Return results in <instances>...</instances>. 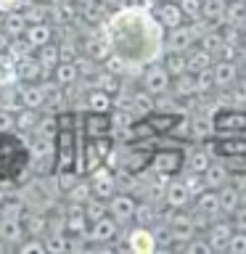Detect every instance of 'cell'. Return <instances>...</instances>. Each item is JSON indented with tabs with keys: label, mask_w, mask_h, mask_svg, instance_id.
<instances>
[{
	"label": "cell",
	"mask_w": 246,
	"mask_h": 254,
	"mask_svg": "<svg viewBox=\"0 0 246 254\" xmlns=\"http://www.w3.org/2000/svg\"><path fill=\"white\" fill-rule=\"evenodd\" d=\"M106 37L111 53L122 59L124 66H146L162 51L164 29L151 13L140 8H124L109 19Z\"/></svg>",
	"instance_id": "cell-1"
},
{
	"label": "cell",
	"mask_w": 246,
	"mask_h": 254,
	"mask_svg": "<svg viewBox=\"0 0 246 254\" xmlns=\"http://www.w3.org/2000/svg\"><path fill=\"white\" fill-rule=\"evenodd\" d=\"M29 170V146L16 135L0 132V183L19 180Z\"/></svg>",
	"instance_id": "cell-2"
},
{
	"label": "cell",
	"mask_w": 246,
	"mask_h": 254,
	"mask_svg": "<svg viewBox=\"0 0 246 254\" xmlns=\"http://www.w3.org/2000/svg\"><path fill=\"white\" fill-rule=\"evenodd\" d=\"M209 122L217 138H246V109L222 106L212 114Z\"/></svg>",
	"instance_id": "cell-3"
},
{
	"label": "cell",
	"mask_w": 246,
	"mask_h": 254,
	"mask_svg": "<svg viewBox=\"0 0 246 254\" xmlns=\"http://www.w3.org/2000/svg\"><path fill=\"white\" fill-rule=\"evenodd\" d=\"M185 164V151L180 148H159L148 159V170H154L159 178H178Z\"/></svg>",
	"instance_id": "cell-4"
},
{
	"label": "cell",
	"mask_w": 246,
	"mask_h": 254,
	"mask_svg": "<svg viewBox=\"0 0 246 254\" xmlns=\"http://www.w3.org/2000/svg\"><path fill=\"white\" fill-rule=\"evenodd\" d=\"M114 151V138L106 135V138H87L85 148H82V162H79L77 172H93L95 167L106 164V159Z\"/></svg>",
	"instance_id": "cell-5"
},
{
	"label": "cell",
	"mask_w": 246,
	"mask_h": 254,
	"mask_svg": "<svg viewBox=\"0 0 246 254\" xmlns=\"http://www.w3.org/2000/svg\"><path fill=\"white\" fill-rule=\"evenodd\" d=\"M140 85H143V90H146L148 95L159 98V95H167V93H170L172 77H170V71H167L162 64H154V61H151L148 66L143 69V74H140Z\"/></svg>",
	"instance_id": "cell-6"
},
{
	"label": "cell",
	"mask_w": 246,
	"mask_h": 254,
	"mask_svg": "<svg viewBox=\"0 0 246 254\" xmlns=\"http://www.w3.org/2000/svg\"><path fill=\"white\" fill-rule=\"evenodd\" d=\"M106 209H109L111 217H114L117 225L122 228V225H130L135 220L138 201H135V196H130V193H114V196L106 198Z\"/></svg>",
	"instance_id": "cell-7"
},
{
	"label": "cell",
	"mask_w": 246,
	"mask_h": 254,
	"mask_svg": "<svg viewBox=\"0 0 246 254\" xmlns=\"http://www.w3.org/2000/svg\"><path fill=\"white\" fill-rule=\"evenodd\" d=\"M198 43V35H196V29H193V24H180V27H175V29H167V35L162 40V48L164 51H175V53H185L190 45H196Z\"/></svg>",
	"instance_id": "cell-8"
},
{
	"label": "cell",
	"mask_w": 246,
	"mask_h": 254,
	"mask_svg": "<svg viewBox=\"0 0 246 254\" xmlns=\"http://www.w3.org/2000/svg\"><path fill=\"white\" fill-rule=\"evenodd\" d=\"M151 16H154L156 24H159L164 32L180 27V24H185V13L180 11L178 0H159V3L151 8Z\"/></svg>",
	"instance_id": "cell-9"
},
{
	"label": "cell",
	"mask_w": 246,
	"mask_h": 254,
	"mask_svg": "<svg viewBox=\"0 0 246 254\" xmlns=\"http://www.w3.org/2000/svg\"><path fill=\"white\" fill-rule=\"evenodd\" d=\"M212 82L214 90H228L230 85L241 77V69H238V61L233 59H214L212 61Z\"/></svg>",
	"instance_id": "cell-10"
},
{
	"label": "cell",
	"mask_w": 246,
	"mask_h": 254,
	"mask_svg": "<svg viewBox=\"0 0 246 254\" xmlns=\"http://www.w3.org/2000/svg\"><path fill=\"white\" fill-rule=\"evenodd\" d=\"M90 175V190H93V196H98V198H109V196H114L119 186H117V175L109 170L106 164H101V167H95L93 172H87Z\"/></svg>",
	"instance_id": "cell-11"
},
{
	"label": "cell",
	"mask_w": 246,
	"mask_h": 254,
	"mask_svg": "<svg viewBox=\"0 0 246 254\" xmlns=\"http://www.w3.org/2000/svg\"><path fill=\"white\" fill-rule=\"evenodd\" d=\"M204 230H206L204 238L209 241L212 252H225V246H228V241H230V236H233L236 228L230 225L228 217H217V220H212Z\"/></svg>",
	"instance_id": "cell-12"
},
{
	"label": "cell",
	"mask_w": 246,
	"mask_h": 254,
	"mask_svg": "<svg viewBox=\"0 0 246 254\" xmlns=\"http://www.w3.org/2000/svg\"><path fill=\"white\" fill-rule=\"evenodd\" d=\"M117 233H119V225L114 222V217H111L109 212L87 225V241H93V244H109L117 238Z\"/></svg>",
	"instance_id": "cell-13"
},
{
	"label": "cell",
	"mask_w": 246,
	"mask_h": 254,
	"mask_svg": "<svg viewBox=\"0 0 246 254\" xmlns=\"http://www.w3.org/2000/svg\"><path fill=\"white\" fill-rule=\"evenodd\" d=\"M85 132H87V138H106V135H114L111 111H87L85 114Z\"/></svg>",
	"instance_id": "cell-14"
},
{
	"label": "cell",
	"mask_w": 246,
	"mask_h": 254,
	"mask_svg": "<svg viewBox=\"0 0 246 254\" xmlns=\"http://www.w3.org/2000/svg\"><path fill=\"white\" fill-rule=\"evenodd\" d=\"M190 201H193V193H190V188H188L185 180L167 183V188H164V204L170 206V209H185V206H190Z\"/></svg>",
	"instance_id": "cell-15"
},
{
	"label": "cell",
	"mask_w": 246,
	"mask_h": 254,
	"mask_svg": "<svg viewBox=\"0 0 246 254\" xmlns=\"http://www.w3.org/2000/svg\"><path fill=\"white\" fill-rule=\"evenodd\" d=\"M228 180H230V172L225 170V164H222L220 159H212V162L206 164V170L201 172L204 188H212V190H217L220 186H225Z\"/></svg>",
	"instance_id": "cell-16"
},
{
	"label": "cell",
	"mask_w": 246,
	"mask_h": 254,
	"mask_svg": "<svg viewBox=\"0 0 246 254\" xmlns=\"http://www.w3.org/2000/svg\"><path fill=\"white\" fill-rule=\"evenodd\" d=\"M212 61H214V56L206 53L198 43L190 45L188 51H185V69L193 71V74H198V71H206V69L212 66Z\"/></svg>",
	"instance_id": "cell-17"
},
{
	"label": "cell",
	"mask_w": 246,
	"mask_h": 254,
	"mask_svg": "<svg viewBox=\"0 0 246 254\" xmlns=\"http://www.w3.org/2000/svg\"><path fill=\"white\" fill-rule=\"evenodd\" d=\"M217 201H220L222 217H228V214L233 212L238 204H241V190H238V186H236L233 180H228L225 186H220V188H217Z\"/></svg>",
	"instance_id": "cell-18"
},
{
	"label": "cell",
	"mask_w": 246,
	"mask_h": 254,
	"mask_svg": "<svg viewBox=\"0 0 246 254\" xmlns=\"http://www.w3.org/2000/svg\"><path fill=\"white\" fill-rule=\"evenodd\" d=\"M24 40H27V45H29V48H40V45L51 43V40H53L51 24H45V21L27 24V29H24Z\"/></svg>",
	"instance_id": "cell-19"
},
{
	"label": "cell",
	"mask_w": 246,
	"mask_h": 254,
	"mask_svg": "<svg viewBox=\"0 0 246 254\" xmlns=\"http://www.w3.org/2000/svg\"><path fill=\"white\" fill-rule=\"evenodd\" d=\"M27 230L21 225V217H0V241L3 244H21Z\"/></svg>",
	"instance_id": "cell-20"
},
{
	"label": "cell",
	"mask_w": 246,
	"mask_h": 254,
	"mask_svg": "<svg viewBox=\"0 0 246 254\" xmlns=\"http://www.w3.org/2000/svg\"><path fill=\"white\" fill-rule=\"evenodd\" d=\"M130 249L138 252V254H151V252L156 249V238H154V233H151L146 225L135 228L132 233H130Z\"/></svg>",
	"instance_id": "cell-21"
},
{
	"label": "cell",
	"mask_w": 246,
	"mask_h": 254,
	"mask_svg": "<svg viewBox=\"0 0 246 254\" xmlns=\"http://www.w3.org/2000/svg\"><path fill=\"white\" fill-rule=\"evenodd\" d=\"M53 82L59 85V87H69V85H74L77 82V77H79V69H77V64H71V61H59L53 66Z\"/></svg>",
	"instance_id": "cell-22"
},
{
	"label": "cell",
	"mask_w": 246,
	"mask_h": 254,
	"mask_svg": "<svg viewBox=\"0 0 246 254\" xmlns=\"http://www.w3.org/2000/svg\"><path fill=\"white\" fill-rule=\"evenodd\" d=\"M19 98H21V106L40 109L45 103V98H48V90H45V87H40V85H35V82H29V85H24L19 90Z\"/></svg>",
	"instance_id": "cell-23"
},
{
	"label": "cell",
	"mask_w": 246,
	"mask_h": 254,
	"mask_svg": "<svg viewBox=\"0 0 246 254\" xmlns=\"http://www.w3.org/2000/svg\"><path fill=\"white\" fill-rule=\"evenodd\" d=\"M35 59L40 61V66H43V71H53V66L61 61V48L53 43H45V45H40L37 48V53H35Z\"/></svg>",
	"instance_id": "cell-24"
},
{
	"label": "cell",
	"mask_w": 246,
	"mask_h": 254,
	"mask_svg": "<svg viewBox=\"0 0 246 254\" xmlns=\"http://www.w3.org/2000/svg\"><path fill=\"white\" fill-rule=\"evenodd\" d=\"M209 162H212L209 151L206 148H193V151H185V164H183V170H188L193 175H201Z\"/></svg>",
	"instance_id": "cell-25"
},
{
	"label": "cell",
	"mask_w": 246,
	"mask_h": 254,
	"mask_svg": "<svg viewBox=\"0 0 246 254\" xmlns=\"http://www.w3.org/2000/svg\"><path fill=\"white\" fill-rule=\"evenodd\" d=\"M201 19L209 24H222L225 19V0H201Z\"/></svg>",
	"instance_id": "cell-26"
},
{
	"label": "cell",
	"mask_w": 246,
	"mask_h": 254,
	"mask_svg": "<svg viewBox=\"0 0 246 254\" xmlns=\"http://www.w3.org/2000/svg\"><path fill=\"white\" fill-rule=\"evenodd\" d=\"M40 74H43V66H40V61L35 59V56H21V61H19V77L35 82V79H40Z\"/></svg>",
	"instance_id": "cell-27"
},
{
	"label": "cell",
	"mask_w": 246,
	"mask_h": 254,
	"mask_svg": "<svg viewBox=\"0 0 246 254\" xmlns=\"http://www.w3.org/2000/svg\"><path fill=\"white\" fill-rule=\"evenodd\" d=\"M220 162L225 164V170L230 172V178H233V175H246V151L225 154V156H220Z\"/></svg>",
	"instance_id": "cell-28"
},
{
	"label": "cell",
	"mask_w": 246,
	"mask_h": 254,
	"mask_svg": "<svg viewBox=\"0 0 246 254\" xmlns=\"http://www.w3.org/2000/svg\"><path fill=\"white\" fill-rule=\"evenodd\" d=\"M162 66H164L167 71H170V77H178V74H183V71H188V69H185V53L167 51V53H164Z\"/></svg>",
	"instance_id": "cell-29"
},
{
	"label": "cell",
	"mask_w": 246,
	"mask_h": 254,
	"mask_svg": "<svg viewBox=\"0 0 246 254\" xmlns=\"http://www.w3.org/2000/svg\"><path fill=\"white\" fill-rule=\"evenodd\" d=\"M87 106H90V111H111L114 101H111V93L101 90V87H95V90L87 95Z\"/></svg>",
	"instance_id": "cell-30"
},
{
	"label": "cell",
	"mask_w": 246,
	"mask_h": 254,
	"mask_svg": "<svg viewBox=\"0 0 246 254\" xmlns=\"http://www.w3.org/2000/svg\"><path fill=\"white\" fill-rule=\"evenodd\" d=\"M82 209H85V217H87V222H93V220H98V217H103L109 209H106V198H98V196H90L87 201L82 204Z\"/></svg>",
	"instance_id": "cell-31"
},
{
	"label": "cell",
	"mask_w": 246,
	"mask_h": 254,
	"mask_svg": "<svg viewBox=\"0 0 246 254\" xmlns=\"http://www.w3.org/2000/svg\"><path fill=\"white\" fill-rule=\"evenodd\" d=\"M225 93L230 95V103H233V106H246V77L241 74Z\"/></svg>",
	"instance_id": "cell-32"
},
{
	"label": "cell",
	"mask_w": 246,
	"mask_h": 254,
	"mask_svg": "<svg viewBox=\"0 0 246 254\" xmlns=\"http://www.w3.org/2000/svg\"><path fill=\"white\" fill-rule=\"evenodd\" d=\"M66 196H69V201H71V204H85L87 198L93 196L90 183H71V188L66 190Z\"/></svg>",
	"instance_id": "cell-33"
},
{
	"label": "cell",
	"mask_w": 246,
	"mask_h": 254,
	"mask_svg": "<svg viewBox=\"0 0 246 254\" xmlns=\"http://www.w3.org/2000/svg\"><path fill=\"white\" fill-rule=\"evenodd\" d=\"M69 236L66 233H45V252H66Z\"/></svg>",
	"instance_id": "cell-34"
},
{
	"label": "cell",
	"mask_w": 246,
	"mask_h": 254,
	"mask_svg": "<svg viewBox=\"0 0 246 254\" xmlns=\"http://www.w3.org/2000/svg\"><path fill=\"white\" fill-rule=\"evenodd\" d=\"M183 249H185L188 254H212V246L206 238H196V236H190L185 244H183Z\"/></svg>",
	"instance_id": "cell-35"
},
{
	"label": "cell",
	"mask_w": 246,
	"mask_h": 254,
	"mask_svg": "<svg viewBox=\"0 0 246 254\" xmlns=\"http://www.w3.org/2000/svg\"><path fill=\"white\" fill-rule=\"evenodd\" d=\"M37 125V111L24 106V111H19V117H16V127H21V130H35Z\"/></svg>",
	"instance_id": "cell-36"
},
{
	"label": "cell",
	"mask_w": 246,
	"mask_h": 254,
	"mask_svg": "<svg viewBox=\"0 0 246 254\" xmlns=\"http://www.w3.org/2000/svg\"><path fill=\"white\" fill-rule=\"evenodd\" d=\"M225 252H230V254H244L246 252V230H233Z\"/></svg>",
	"instance_id": "cell-37"
},
{
	"label": "cell",
	"mask_w": 246,
	"mask_h": 254,
	"mask_svg": "<svg viewBox=\"0 0 246 254\" xmlns=\"http://www.w3.org/2000/svg\"><path fill=\"white\" fill-rule=\"evenodd\" d=\"M0 217H21L24 212V201L21 198H8V201H3V206H0Z\"/></svg>",
	"instance_id": "cell-38"
},
{
	"label": "cell",
	"mask_w": 246,
	"mask_h": 254,
	"mask_svg": "<svg viewBox=\"0 0 246 254\" xmlns=\"http://www.w3.org/2000/svg\"><path fill=\"white\" fill-rule=\"evenodd\" d=\"M178 5H180V11L185 13L188 21L201 16V0H178Z\"/></svg>",
	"instance_id": "cell-39"
},
{
	"label": "cell",
	"mask_w": 246,
	"mask_h": 254,
	"mask_svg": "<svg viewBox=\"0 0 246 254\" xmlns=\"http://www.w3.org/2000/svg\"><path fill=\"white\" fill-rule=\"evenodd\" d=\"M228 220L236 230H246V204H238L236 209L228 214Z\"/></svg>",
	"instance_id": "cell-40"
},
{
	"label": "cell",
	"mask_w": 246,
	"mask_h": 254,
	"mask_svg": "<svg viewBox=\"0 0 246 254\" xmlns=\"http://www.w3.org/2000/svg\"><path fill=\"white\" fill-rule=\"evenodd\" d=\"M29 21H24L21 16H13L11 24H5V32H11V35H24V29H27Z\"/></svg>",
	"instance_id": "cell-41"
},
{
	"label": "cell",
	"mask_w": 246,
	"mask_h": 254,
	"mask_svg": "<svg viewBox=\"0 0 246 254\" xmlns=\"http://www.w3.org/2000/svg\"><path fill=\"white\" fill-rule=\"evenodd\" d=\"M19 252H37V254H43L45 252V241H24V244H19Z\"/></svg>",
	"instance_id": "cell-42"
},
{
	"label": "cell",
	"mask_w": 246,
	"mask_h": 254,
	"mask_svg": "<svg viewBox=\"0 0 246 254\" xmlns=\"http://www.w3.org/2000/svg\"><path fill=\"white\" fill-rule=\"evenodd\" d=\"M21 0H0V11H13V8H19Z\"/></svg>",
	"instance_id": "cell-43"
},
{
	"label": "cell",
	"mask_w": 246,
	"mask_h": 254,
	"mask_svg": "<svg viewBox=\"0 0 246 254\" xmlns=\"http://www.w3.org/2000/svg\"><path fill=\"white\" fill-rule=\"evenodd\" d=\"M241 48L246 51V29H244V35H241Z\"/></svg>",
	"instance_id": "cell-44"
},
{
	"label": "cell",
	"mask_w": 246,
	"mask_h": 254,
	"mask_svg": "<svg viewBox=\"0 0 246 254\" xmlns=\"http://www.w3.org/2000/svg\"><path fill=\"white\" fill-rule=\"evenodd\" d=\"M79 3H82V5H87V3H93V0H79Z\"/></svg>",
	"instance_id": "cell-45"
},
{
	"label": "cell",
	"mask_w": 246,
	"mask_h": 254,
	"mask_svg": "<svg viewBox=\"0 0 246 254\" xmlns=\"http://www.w3.org/2000/svg\"><path fill=\"white\" fill-rule=\"evenodd\" d=\"M0 252H5V244L3 241H0Z\"/></svg>",
	"instance_id": "cell-46"
}]
</instances>
